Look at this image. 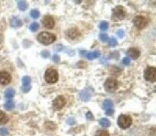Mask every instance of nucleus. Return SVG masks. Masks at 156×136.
Wrapping results in <instances>:
<instances>
[{
	"label": "nucleus",
	"instance_id": "f257e3e1",
	"mask_svg": "<svg viewBox=\"0 0 156 136\" xmlns=\"http://www.w3.org/2000/svg\"><path fill=\"white\" fill-rule=\"evenodd\" d=\"M38 41L42 45L48 46L56 41V36L49 32H42L38 35Z\"/></svg>",
	"mask_w": 156,
	"mask_h": 136
},
{
	"label": "nucleus",
	"instance_id": "f03ea898",
	"mask_svg": "<svg viewBox=\"0 0 156 136\" xmlns=\"http://www.w3.org/2000/svg\"><path fill=\"white\" fill-rule=\"evenodd\" d=\"M45 81L49 84H54L59 79V74L58 72L54 69H46L45 74Z\"/></svg>",
	"mask_w": 156,
	"mask_h": 136
},
{
	"label": "nucleus",
	"instance_id": "7ed1b4c3",
	"mask_svg": "<svg viewBox=\"0 0 156 136\" xmlns=\"http://www.w3.org/2000/svg\"><path fill=\"white\" fill-rule=\"evenodd\" d=\"M118 125L120 128L126 129L132 125V119L128 115H120L118 119Z\"/></svg>",
	"mask_w": 156,
	"mask_h": 136
},
{
	"label": "nucleus",
	"instance_id": "20e7f679",
	"mask_svg": "<svg viewBox=\"0 0 156 136\" xmlns=\"http://www.w3.org/2000/svg\"><path fill=\"white\" fill-rule=\"evenodd\" d=\"M126 12L125 9H124L123 6H117L115 7V9L113 10V15H112V18H113L114 20H121L125 18Z\"/></svg>",
	"mask_w": 156,
	"mask_h": 136
},
{
	"label": "nucleus",
	"instance_id": "39448f33",
	"mask_svg": "<svg viewBox=\"0 0 156 136\" xmlns=\"http://www.w3.org/2000/svg\"><path fill=\"white\" fill-rule=\"evenodd\" d=\"M104 88L107 92H114L118 89V81L112 77H109L106 79L104 83Z\"/></svg>",
	"mask_w": 156,
	"mask_h": 136
},
{
	"label": "nucleus",
	"instance_id": "423d86ee",
	"mask_svg": "<svg viewBox=\"0 0 156 136\" xmlns=\"http://www.w3.org/2000/svg\"><path fill=\"white\" fill-rule=\"evenodd\" d=\"M65 104H67V100H65V97L64 96L57 97L54 100H53V102H52L53 108L56 109V110L62 109L65 105Z\"/></svg>",
	"mask_w": 156,
	"mask_h": 136
},
{
	"label": "nucleus",
	"instance_id": "0eeeda50",
	"mask_svg": "<svg viewBox=\"0 0 156 136\" xmlns=\"http://www.w3.org/2000/svg\"><path fill=\"white\" fill-rule=\"evenodd\" d=\"M145 78L148 81L155 82L156 80V69L154 67H148L145 72Z\"/></svg>",
	"mask_w": 156,
	"mask_h": 136
},
{
	"label": "nucleus",
	"instance_id": "6e6552de",
	"mask_svg": "<svg viewBox=\"0 0 156 136\" xmlns=\"http://www.w3.org/2000/svg\"><path fill=\"white\" fill-rule=\"evenodd\" d=\"M133 23L134 25L139 28V29H143V27H146V25L148 24V20L145 17H142V15H138L133 20Z\"/></svg>",
	"mask_w": 156,
	"mask_h": 136
},
{
	"label": "nucleus",
	"instance_id": "1a4fd4ad",
	"mask_svg": "<svg viewBox=\"0 0 156 136\" xmlns=\"http://www.w3.org/2000/svg\"><path fill=\"white\" fill-rule=\"evenodd\" d=\"M12 80L11 74L8 72L2 71L0 72V84L1 85H8Z\"/></svg>",
	"mask_w": 156,
	"mask_h": 136
},
{
	"label": "nucleus",
	"instance_id": "9d476101",
	"mask_svg": "<svg viewBox=\"0 0 156 136\" xmlns=\"http://www.w3.org/2000/svg\"><path fill=\"white\" fill-rule=\"evenodd\" d=\"M93 96V90L91 88H87V89H84L80 93V99L83 100V102H88V100H91V97Z\"/></svg>",
	"mask_w": 156,
	"mask_h": 136
},
{
	"label": "nucleus",
	"instance_id": "9b49d317",
	"mask_svg": "<svg viewBox=\"0 0 156 136\" xmlns=\"http://www.w3.org/2000/svg\"><path fill=\"white\" fill-rule=\"evenodd\" d=\"M42 24H43V26L45 28H47V29H52L55 25V21L51 15H45L42 20Z\"/></svg>",
	"mask_w": 156,
	"mask_h": 136
},
{
	"label": "nucleus",
	"instance_id": "f8f14e48",
	"mask_svg": "<svg viewBox=\"0 0 156 136\" xmlns=\"http://www.w3.org/2000/svg\"><path fill=\"white\" fill-rule=\"evenodd\" d=\"M22 87H21V90H22L23 93H27L31 89L30 83H31V78L29 76H23L22 77Z\"/></svg>",
	"mask_w": 156,
	"mask_h": 136
},
{
	"label": "nucleus",
	"instance_id": "ddd939ff",
	"mask_svg": "<svg viewBox=\"0 0 156 136\" xmlns=\"http://www.w3.org/2000/svg\"><path fill=\"white\" fill-rule=\"evenodd\" d=\"M104 107L106 109V114L109 116L113 115L114 109H113V102L111 100H104Z\"/></svg>",
	"mask_w": 156,
	"mask_h": 136
},
{
	"label": "nucleus",
	"instance_id": "4468645a",
	"mask_svg": "<svg viewBox=\"0 0 156 136\" xmlns=\"http://www.w3.org/2000/svg\"><path fill=\"white\" fill-rule=\"evenodd\" d=\"M140 54H141V53H140L139 50L135 48V47H131V48L127 50V55H128V57L131 59H134V60L138 59L140 57Z\"/></svg>",
	"mask_w": 156,
	"mask_h": 136
},
{
	"label": "nucleus",
	"instance_id": "2eb2a0df",
	"mask_svg": "<svg viewBox=\"0 0 156 136\" xmlns=\"http://www.w3.org/2000/svg\"><path fill=\"white\" fill-rule=\"evenodd\" d=\"M68 38H70V39H76L80 36V32L78 31V29L76 28H72V29H70L68 31Z\"/></svg>",
	"mask_w": 156,
	"mask_h": 136
},
{
	"label": "nucleus",
	"instance_id": "dca6fc26",
	"mask_svg": "<svg viewBox=\"0 0 156 136\" xmlns=\"http://www.w3.org/2000/svg\"><path fill=\"white\" fill-rule=\"evenodd\" d=\"M11 25H12V27H14V28H18L22 25V21L17 18H13L11 20Z\"/></svg>",
	"mask_w": 156,
	"mask_h": 136
},
{
	"label": "nucleus",
	"instance_id": "f3484780",
	"mask_svg": "<svg viewBox=\"0 0 156 136\" xmlns=\"http://www.w3.org/2000/svg\"><path fill=\"white\" fill-rule=\"evenodd\" d=\"M99 56H100V52L98 51V50L87 53V58L90 59V60H93V59H95V58H98Z\"/></svg>",
	"mask_w": 156,
	"mask_h": 136
},
{
	"label": "nucleus",
	"instance_id": "a211bd4d",
	"mask_svg": "<svg viewBox=\"0 0 156 136\" xmlns=\"http://www.w3.org/2000/svg\"><path fill=\"white\" fill-rule=\"evenodd\" d=\"M15 91L14 89H12V88H10V89H7L5 91V97L8 100H11L12 97H15Z\"/></svg>",
	"mask_w": 156,
	"mask_h": 136
},
{
	"label": "nucleus",
	"instance_id": "6ab92c4d",
	"mask_svg": "<svg viewBox=\"0 0 156 136\" xmlns=\"http://www.w3.org/2000/svg\"><path fill=\"white\" fill-rule=\"evenodd\" d=\"M99 125H100L102 128H109L111 125V123L108 119L106 118H102L99 120Z\"/></svg>",
	"mask_w": 156,
	"mask_h": 136
},
{
	"label": "nucleus",
	"instance_id": "aec40b11",
	"mask_svg": "<svg viewBox=\"0 0 156 136\" xmlns=\"http://www.w3.org/2000/svg\"><path fill=\"white\" fill-rule=\"evenodd\" d=\"M8 116L6 115L4 112H2L1 110H0V125H4L6 123L8 122Z\"/></svg>",
	"mask_w": 156,
	"mask_h": 136
},
{
	"label": "nucleus",
	"instance_id": "412c9836",
	"mask_svg": "<svg viewBox=\"0 0 156 136\" xmlns=\"http://www.w3.org/2000/svg\"><path fill=\"white\" fill-rule=\"evenodd\" d=\"M17 7L20 11H25L28 7V5L25 1H18L17 2Z\"/></svg>",
	"mask_w": 156,
	"mask_h": 136
},
{
	"label": "nucleus",
	"instance_id": "4be33fe9",
	"mask_svg": "<svg viewBox=\"0 0 156 136\" xmlns=\"http://www.w3.org/2000/svg\"><path fill=\"white\" fill-rule=\"evenodd\" d=\"M4 107L6 110H12L15 107V102L13 100H8V102L4 104Z\"/></svg>",
	"mask_w": 156,
	"mask_h": 136
},
{
	"label": "nucleus",
	"instance_id": "5701e85b",
	"mask_svg": "<svg viewBox=\"0 0 156 136\" xmlns=\"http://www.w3.org/2000/svg\"><path fill=\"white\" fill-rule=\"evenodd\" d=\"M108 26H109V24L107 21H102V22H100V24H99V29L102 31H106L108 29Z\"/></svg>",
	"mask_w": 156,
	"mask_h": 136
},
{
	"label": "nucleus",
	"instance_id": "b1692460",
	"mask_svg": "<svg viewBox=\"0 0 156 136\" xmlns=\"http://www.w3.org/2000/svg\"><path fill=\"white\" fill-rule=\"evenodd\" d=\"M99 40L102 41V42H108L109 41V37H108V35L106 34V33H101V34H99Z\"/></svg>",
	"mask_w": 156,
	"mask_h": 136
},
{
	"label": "nucleus",
	"instance_id": "393cba45",
	"mask_svg": "<svg viewBox=\"0 0 156 136\" xmlns=\"http://www.w3.org/2000/svg\"><path fill=\"white\" fill-rule=\"evenodd\" d=\"M29 29H30L31 31H32V32H36V31L39 29V23H37V22H33L32 24L30 25Z\"/></svg>",
	"mask_w": 156,
	"mask_h": 136
},
{
	"label": "nucleus",
	"instance_id": "a878e982",
	"mask_svg": "<svg viewBox=\"0 0 156 136\" xmlns=\"http://www.w3.org/2000/svg\"><path fill=\"white\" fill-rule=\"evenodd\" d=\"M109 46H118V41L115 39V38H111V39H109Z\"/></svg>",
	"mask_w": 156,
	"mask_h": 136
},
{
	"label": "nucleus",
	"instance_id": "bb28decb",
	"mask_svg": "<svg viewBox=\"0 0 156 136\" xmlns=\"http://www.w3.org/2000/svg\"><path fill=\"white\" fill-rule=\"evenodd\" d=\"M30 15L33 18H38L40 17V12L38 10H32L30 13Z\"/></svg>",
	"mask_w": 156,
	"mask_h": 136
},
{
	"label": "nucleus",
	"instance_id": "cd10ccee",
	"mask_svg": "<svg viewBox=\"0 0 156 136\" xmlns=\"http://www.w3.org/2000/svg\"><path fill=\"white\" fill-rule=\"evenodd\" d=\"M0 135L1 136H8L9 135V130L5 128H0Z\"/></svg>",
	"mask_w": 156,
	"mask_h": 136
},
{
	"label": "nucleus",
	"instance_id": "c85d7f7f",
	"mask_svg": "<svg viewBox=\"0 0 156 136\" xmlns=\"http://www.w3.org/2000/svg\"><path fill=\"white\" fill-rule=\"evenodd\" d=\"M95 136H109V133L106 130H98Z\"/></svg>",
	"mask_w": 156,
	"mask_h": 136
},
{
	"label": "nucleus",
	"instance_id": "c756f323",
	"mask_svg": "<svg viewBox=\"0 0 156 136\" xmlns=\"http://www.w3.org/2000/svg\"><path fill=\"white\" fill-rule=\"evenodd\" d=\"M117 35L118 38H120V39H123V38L124 37V35H125V32H124L123 29H120L117 31Z\"/></svg>",
	"mask_w": 156,
	"mask_h": 136
},
{
	"label": "nucleus",
	"instance_id": "7c9ffc66",
	"mask_svg": "<svg viewBox=\"0 0 156 136\" xmlns=\"http://www.w3.org/2000/svg\"><path fill=\"white\" fill-rule=\"evenodd\" d=\"M123 64L128 66L130 64V58H128V57H125V58H123Z\"/></svg>",
	"mask_w": 156,
	"mask_h": 136
},
{
	"label": "nucleus",
	"instance_id": "2f4dec72",
	"mask_svg": "<svg viewBox=\"0 0 156 136\" xmlns=\"http://www.w3.org/2000/svg\"><path fill=\"white\" fill-rule=\"evenodd\" d=\"M42 56L43 57V58H48V57L50 56V53H49L48 51H46V50H45V51L42 52Z\"/></svg>",
	"mask_w": 156,
	"mask_h": 136
},
{
	"label": "nucleus",
	"instance_id": "473e14b6",
	"mask_svg": "<svg viewBox=\"0 0 156 136\" xmlns=\"http://www.w3.org/2000/svg\"><path fill=\"white\" fill-rule=\"evenodd\" d=\"M67 123L68 125H74V124H75V120H74V118H70L67 121Z\"/></svg>",
	"mask_w": 156,
	"mask_h": 136
},
{
	"label": "nucleus",
	"instance_id": "72a5a7b5",
	"mask_svg": "<svg viewBox=\"0 0 156 136\" xmlns=\"http://www.w3.org/2000/svg\"><path fill=\"white\" fill-rule=\"evenodd\" d=\"M86 118H87V120H93V114L91 112H88L86 114Z\"/></svg>",
	"mask_w": 156,
	"mask_h": 136
},
{
	"label": "nucleus",
	"instance_id": "f704fd0d",
	"mask_svg": "<svg viewBox=\"0 0 156 136\" xmlns=\"http://www.w3.org/2000/svg\"><path fill=\"white\" fill-rule=\"evenodd\" d=\"M52 60H53V61H54L55 63H59V61H60V57H59L58 55H54V56H53Z\"/></svg>",
	"mask_w": 156,
	"mask_h": 136
},
{
	"label": "nucleus",
	"instance_id": "c9c22d12",
	"mask_svg": "<svg viewBox=\"0 0 156 136\" xmlns=\"http://www.w3.org/2000/svg\"><path fill=\"white\" fill-rule=\"evenodd\" d=\"M63 48V46L62 45H59V46H56L54 47V49H55V51H61V49Z\"/></svg>",
	"mask_w": 156,
	"mask_h": 136
},
{
	"label": "nucleus",
	"instance_id": "e433bc0d",
	"mask_svg": "<svg viewBox=\"0 0 156 136\" xmlns=\"http://www.w3.org/2000/svg\"><path fill=\"white\" fill-rule=\"evenodd\" d=\"M1 41H2V36L0 35V43H1Z\"/></svg>",
	"mask_w": 156,
	"mask_h": 136
}]
</instances>
